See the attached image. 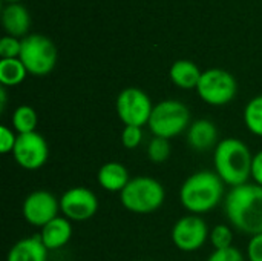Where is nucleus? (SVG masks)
<instances>
[{
    "label": "nucleus",
    "instance_id": "39448f33",
    "mask_svg": "<svg viewBox=\"0 0 262 261\" xmlns=\"http://www.w3.org/2000/svg\"><path fill=\"white\" fill-rule=\"evenodd\" d=\"M147 125L154 137H161L167 140L175 138L190 126L189 108L180 100H163L154 106Z\"/></svg>",
    "mask_w": 262,
    "mask_h": 261
},
{
    "label": "nucleus",
    "instance_id": "a211bd4d",
    "mask_svg": "<svg viewBox=\"0 0 262 261\" xmlns=\"http://www.w3.org/2000/svg\"><path fill=\"white\" fill-rule=\"evenodd\" d=\"M201 71L196 63L190 60H177L169 71L170 80L181 89H193L198 86L201 78Z\"/></svg>",
    "mask_w": 262,
    "mask_h": 261
},
{
    "label": "nucleus",
    "instance_id": "412c9836",
    "mask_svg": "<svg viewBox=\"0 0 262 261\" xmlns=\"http://www.w3.org/2000/svg\"><path fill=\"white\" fill-rule=\"evenodd\" d=\"M244 123L253 135L262 137V95L253 97L246 105Z\"/></svg>",
    "mask_w": 262,
    "mask_h": 261
},
{
    "label": "nucleus",
    "instance_id": "b1692460",
    "mask_svg": "<svg viewBox=\"0 0 262 261\" xmlns=\"http://www.w3.org/2000/svg\"><path fill=\"white\" fill-rule=\"evenodd\" d=\"M143 142V128L124 126L121 131V143L126 149H135Z\"/></svg>",
    "mask_w": 262,
    "mask_h": 261
},
{
    "label": "nucleus",
    "instance_id": "6ab92c4d",
    "mask_svg": "<svg viewBox=\"0 0 262 261\" xmlns=\"http://www.w3.org/2000/svg\"><path fill=\"white\" fill-rule=\"evenodd\" d=\"M28 69L25 68L23 62L15 58H2L0 60V83L3 86H17L26 77Z\"/></svg>",
    "mask_w": 262,
    "mask_h": 261
},
{
    "label": "nucleus",
    "instance_id": "ddd939ff",
    "mask_svg": "<svg viewBox=\"0 0 262 261\" xmlns=\"http://www.w3.org/2000/svg\"><path fill=\"white\" fill-rule=\"evenodd\" d=\"M218 129L213 122L207 118H200L190 123L187 129V143L196 152H206L216 148Z\"/></svg>",
    "mask_w": 262,
    "mask_h": 261
},
{
    "label": "nucleus",
    "instance_id": "0eeeda50",
    "mask_svg": "<svg viewBox=\"0 0 262 261\" xmlns=\"http://www.w3.org/2000/svg\"><path fill=\"white\" fill-rule=\"evenodd\" d=\"M196 91L203 102L212 106H224L230 103L238 91L235 77L221 68H210L201 74Z\"/></svg>",
    "mask_w": 262,
    "mask_h": 261
},
{
    "label": "nucleus",
    "instance_id": "c756f323",
    "mask_svg": "<svg viewBox=\"0 0 262 261\" xmlns=\"http://www.w3.org/2000/svg\"><path fill=\"white\" fill-rule=\"evenodd\" d=\"M5 106H6V91L3 86V88H0V109L5 111Z\"/></svg>",
    "mask_w": 262,
    "mask_h": 261
},
{
    "label": "nucleus",
    "instance_id": "2eb2a0df",
    "mask_svg": "<svg viewBox=\"0 0 262 261\" xmlns=\"http://www.w3.org/2000/svg\"><path fill=\"white\" fill-rule=\"evenodd\" d=\"M48 249L40 235L18 240L8 252L6 261H48Z\"/></svg>",
    "mask_w": 262,
    "mask_h": 261
},
{
    "label": "nucleus",
    "instance_id": "423d86ee",
    "mask_svg": "<svg viewBox=\"0 0 262 261\" xmlns=\"http://www.w3.org/2000/svg\"><path fill=\"white\" fill-rule=\"evenodd\" d=\"M18 58L23 62L28 72L34 75H46L55 66L57 48L46 35L29 34L21 38Z\"/></svg>",
    "mask_w": 262,
    "mask_h": 261
},
{
    "label": "nucleus",
    "instance_id": "7c9ffc66",
    "mask_svg": "<svg viewBox=\"0 0 262 261\" xmlns=\"http://www.w3.org/2000/svg\"><path fill=\"white\" fill-rule=\"evenodd\" d=\"M8 2H11V3H15L17 0H8Z\"/></svg>",
    "mask_w": 262,
    "mask_h": 261
},
{
    "label": "nucleus",
    "instance_id": "a878e982",
    "mask_svg": "<svg viewBox=\"0 0 262 261\" xmlns=\"http://www.w3.org/2000/svg\"><path fill=\"white\" fill-rule=\"evenodd\" d=\"M18 134L12 128H8L6 125L0 126V152L2 154H12L15 142Z\"/></svg>",
    "mask_w": 262,
    "mask_h": 261
},
{
    "label": "nucleus",
    "instance_id": "4468645a",
    "mask_svg": "<svg viewBox=\"0 0 262 261\" xmlns=\"http://www.w3.org/2000/svg\"><path fill=\"white\" fill-rule=\"evenodd\" d=\"M71 237H72V223L66 217H55L48 225H45L40 231V238L49 252L66 246Z\"/></svg>",
    "mask_w": 262,
    "mask_h": 261
},
{
    "label": "nucleus",
    "instance_id": "5701e85b",
    "mask_svg": "<svg viewBox=\"0 0 262 261\" xmlns=\"http://www.w3.org/2000/svg\"><path fill=\"white\" fill-rule=\"evenodd\" d=\"M210 243L215 248V251H221V249H229L233 246V231L230 226L227 225H216L212 231H210Z\"/></svg>",
    "mask_w": 262,
    "mask_h": 261
},
{
    "label": "nucleus",
    "instance_id": "4be33fe9",
    "mask_svg": "<svg viewBox=\"0 0 262 261\" xmlns=\"http://www.w3.org/2000/svg\"><path fill=\"white\" fill-rule=\"evenodd\" d=\"M170 154H172L170 140H167V138L154 137L147 145V157L155 165H161V163L167 162Z\"/></svg>",
    "mask_w": 262,
    "mask_h": 261
},
{
    "label": "nucleus",
    "instance_id": "1a4fd4ad",
    "mask_svg": "<svg viewBox=\"0 0 262 261\" xmlns=\"http://www.w3.org/2000/svg\"><path fill=\"white\" fill-rule=\"evenodd\" d=\"M173 245L183 252H195L201 249L210 237L209 228L201 215L189 214L181 217L170 232Z\"/></svg>",
    "mask_w": 262,
    "mask_h": 261
},
{
    "label": "nucleus",
    "instance_id": "f3484780",
    "mask_svg": "<svg viewBox=\"0 0 262 261\" xmlns=\"http://www.w3.org/2000/svg\"><path fill=\"white\" fill-rule=\"evenodd\" d=\"M2 22L5 29L15 37V35H25V32H28L31 25V17L23 5L9 3L8 6L3 8Z\"/></svg>",
    "mask_w": 262,
    "mask_h": 261
},
{
    "label": "nucleus",
    "instance_id": "9d476101",
    "mask_svg": "<svg viewBox=\"0 0 262 261\" xmlns=\"http://www.w3.org/2000/svg\"><path fill=\"white\" fill-rule=\"evenodd\" d=\"M12 157L15 163L26 171H37L46 165L49 158V146L41 134H20L17 137Z\"/></svg>",
    "mask_w": 262,
    "mask_h": 261
},
{
    "label": "nucleus",
    "instance_id": "aec40b11",
    "mask_svg": "<svg viewBox=\"0 0 262 261\" xmlns=\"http://www.w3.org/2000/svg\"><path fill=\"white\" fill-rule=\"evenodd\" d=\"M37 125H38V115L32 106L21 105L15 108V111L12 112V129L18 135L35 132Z\"/></svg>",
    "mask_w": 262,
    "mask_h": 261
},
{
    "label": "nucleus",
    "instance_id": "f257e3e1",
    "mask_svg": "<svg viewBox=\"0 0 262 261\" xmlns=\"http://www.w3.org/2000/svg\"><path fill=\"white\" fill-rule=\"evenodd\" d=\"M224 211L230 225L239 232L250 237L262 234V186L246 183L232 188L224 198Z\"/></svg>",
    "mask_w": 262,
    "mask_h": 261
},
{
    "label": "nucleus",
    "instance_id": "bb28decb",
    "mask_svg": "<svg viewBox=\"0 0 262 261\" xmlns=\"http://www.w3.org/2000/svg\"><path fill=\"white\" fill-rule=\"evenodd\" d=\"M207 261H246L243 252L236 248H229V249H221V251H215Z\"/></svg>",
    "mask_w": 262,
    "mask_h": 261
},
{
    "label": "nucleus",
    "instance_id": "393cba45",
    "mask_svg": "<svg viewBox=\"0 0 262 261\" xmlns=\"http://www.w3.org/2000/svg\"><path fill=\"white\" fill-rule=\"evenodd\" d=\"M21 40H17L14 35H5L0 40V55L2 58H15L20 55Z\"/></svg>",
    "mask_w": 262,
    "mask_h": 261
},
{
    "label": "nucleus",
    "instance_id": "7ed1b4c3",
    "mask_svg": "<svg viewBox=\"0 0 262 261\" xmlns=\"http://www.w3.org/2000/svg\"><path fill=\"white\" fill-rule=\"evenodd\" d=\"M253 155L249 146L238 138L218 142L213 151V166L218 177L232 188L243 186L252 177Z\"/></svg>",
    "mask_w": 262,
    "mask_h": 261
},
{
    "label": "nucleus",
    "instance_id": "f8f14e48",
    "mask_svg": "<svg viewBox=\"0 0 262 261\" xmlns=\"http://www.w3.org/2000/svg\"><path fill=\"white\" fill-rule=\"evenodd\" d=\"M60 200L49 191H34L31 192L21 206V214L25 220L35 228H43L51 220L58 217Z\"/></svg>",
    "mask_w": 262,
    "mask_h": 261
},
{
    "label": "nucleus",
    "instance_id": "9b49d317",
    "mask_svg": "<svg viewBox=\"0 0 262 261\" xmlns=\"http://www.w3.org/2000/svg\"><path fill=\"white\" fill-rule=\"evenodd\" d=\"M60 211L71 222H86L98 211L97 195L83 186L68 189L60 198Z\"/></svg>",
    "mask_w": 262,
    "mask_h": 261
},
{
    "label": "nucleus",
    "instance_id": "6e6552de",
    "mask_svg": "<svg viewBox=\"0 0 262 261\" xmlns=\"http://www.w3.org/2000/svg\"><path fill=\"white\" fill-rule=\"evenodd\" d=\"M115 109L118 118L124 123V126L143 128L150 120L154 105L150 97L143 89L130 86L118 94Z\"/></svg>",
    "mask_w": 262,
    "mask_h": 261
},
{
    "label": "nucleus",
    "instance_id": "f03ea898",
    "mask_svg": "<svg viewBox=\"0 0 262 261\" xmlns=\"http://www.w3.org/2000/svg\"><path fill=\"white\" fill-rule=\"evenodd\" d=\"M224 198V182L215 171H200L186 178L180 188V202L189 214L212 212Z\"/></svg>",
    "mask_w": 262,
    "mask_h": 261
},
{
    "label": "nucleus",
    "instance_id": "20e7f679",
    "mask_svg": "<svg viewBox=\"0 0 262 261\" xmlns=\"http://www.w3.org/2000/svg\"><path fill=\"white\" fill-rule=\"evenodd\" d=\"M166 200L164 186L152 177H135L130 178L127 186L120 192L121 205L132 214H154Z\"/></svg>",
    "mask_w": 262,
    "mask_h": 261
},
{
    "label": "nucleus",
    "instance_id": "c85d7f7f",
    "mask_svg": "<svg viewBox=\"0 0 262 261\" xmlns=\"http://www.w3.org/2000/svg\"><path fill=\"white\" fill-rule=\"evenodd\" d=\"M252 178L255 180L256 185L262 186V149L253 155L252 162Z\"/></svg>",
    "mask_w": 262,
    "mask_h": 261
},
{
    "label": "nucleus",
    "instance_id": "cd10ccee",
    "mask_svg": "<svg viewBox=\"0 0 262 261\" xmlns=\"http://www.w3.org/2000/svg\"><path fill=\"white\" fill-rule=\"evenodd\" d=\"M247 258L249 261H262V234L250 237L247 246Z\"/></svg>",
    "mask_w": 262,
    "mask_h": 261
},
{
    "label": "nucleus",
    "instance_id": "dca6fc26",
    "mask_svg": "<svg viewBox=\"0 0 262 261\" xmlns=\"http://www.w3.org/2000/svg\"><path fill=\"white\" fill-rule=\"evenodd\" d=\"M97 182L107 192H121L130 178L124 165L118 162H107L98 169Z\"/></svg>",
    "mask_w": 262,
    "mask_h": 261
}]
</instances>
